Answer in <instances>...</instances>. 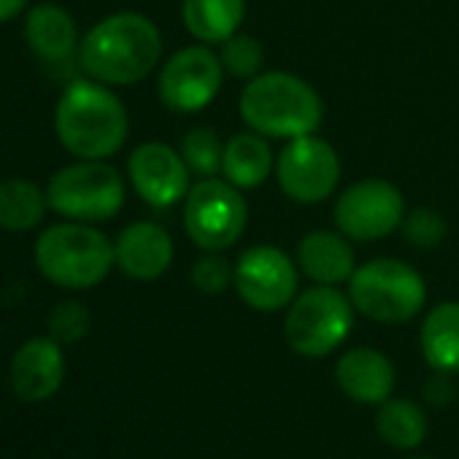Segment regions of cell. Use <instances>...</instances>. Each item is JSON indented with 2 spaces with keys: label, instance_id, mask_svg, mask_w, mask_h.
<instances>
[{
  "label": "cell",
  "instance_id": "5bb4252c",
  "mask_svg": "<svg viewBox=\"0 0 459 459\" xmlns=\"http://www.w3.org/2000/svg\"><path fill=\"white\" fill-rule=\"evenodd\" d=\"M9 381L22 403H44L55 397L65 381L63 346L49 335L25 341L12 357Z\"/></svg>",
  "mask_w": 459,
  "mask_h": 459
},
{
  "label": "cell",
  "instance_id": "ac0fdd59",
  "mask_svg": "<svg viewBox=\"0 0 459 459\" xmlns=\"http://www.w3.org/2000/svg\"><path fill=\"white\" fill-rule=\"evenodd\" d=\"M295 263L306 279L327 287L349 284V279L357 271L354 249L341 230L338 233H333V230H314V233L303 236L298 244Z\"/></svg>",
  "mask_w": 459,
  "mask_h": 459
},
{
  "label": "cell",
  "instance_id": "83f0119b",
  "mask_svg": "<svg viewBox=\"0 0 459 459\" xmlns=\"http://www.w3.org/2000/svg\"><path fill=\"white\" fill-rule=\"evenodd\" d=\"M189 279L195 290L205 295H219L227 287H233V265L219 257V252H208L203 260H197L189 271Z\"/></svg>",
  "mask_w": 459,
  "mask_h": 459
},
{
  "label": "cell",
  "instance_id": "f546056e",
  "mask_svg": "<svg viewBox=\"0 0 459 459\" xmlns=\"http://www.w3.org/2000/svg\"><path fill=\"white\" fill-rule=\"evenodd\" d=\"M30 6V0H0V25L12 22Z\"/></svg>",
  "mask_w": 459,
  "mask_h": 459
},
{
  "label": "cell",
  "instance_id": "277c9868",
  "mask_svg": "<svg viewBox=\"0 0 459 459\" xmlns=\"http://www.w3.org/2000/svg\"><path fill=\"white\" fill-rule=\"evenodd\" d=\"M36 268L63 290H92L117 268L114 241L90 221H57L47 227L33 247Z\"/></svg>",
  "mask_w": 459,
  "mask_h": 459
},
{
  "label": "cell",
  "instance_id": "8992f818",
  "mask_svg": "<svg viewBox=\"0 0 459 459\" xmlns=\"http://www.w3.org/2000/svg\"><path fill=\"white\" fill-rule=\"evenodd\" d=\"M127 197L122 173L106 160H76L47 184L49 211L74 221H106L114 219Z\"/></svg>",
  "mask_w": 459,
  "mask_h": 459
},
{
  "label": "cell",
  "instance_id": "9c48e42d",
  "mask_svg": "<svg viewBox=\"0 0 459 459\" xmlns=\"http://www.w3.org/2000/svg\"><path fill=\"white\" fill-rule=\"evenodd\" d=\"M405 197L386 178H362L346 186L333 208L335 224L349 241L370 244L392 236L405 219Z\"/></svg>",
  "mask_w": 459,
  "mask_h": 459
},
{
  "label": "cell",
  "instance_id": "cb8c5ba5",
  "mask_svg": "<svg viewBox=\"0 0 459 459\" xmlns=\"http://www.w3.org/2000/svg\"><path fill=\"white\" fill-rule=\"evenodd\" d=\"M186 168L195 178H211L221 173L224 160V141L211 127H192L178 146Z\"/></svg>",
  "mask_w": 459,
  "mask_h": 459
},
{
  "label": "cell",
  "instance_id": "4316f807",
  "mask_svg": "<svg viewBox=\"0 0 459 459\" xmlns=\"http://www.w3.org/2000/svg\"><path fill=\"white\" fill-rule=\"evenodd\" d=\"M403 236L411 247L419 249H432L446 238V221L440 213H435L432 208H413L405 213L403 224Z\"/></svg>",
  "mask_w": 459,
  "mask_h": 459
},
{
  "label": "cell",
  "instance_id": "7402d4cb",
  "mask_svg": "<svg viewBox=\"0 0 459 459\" xmlns=\"http://www.w3.org/2000/svg\"><path fill=\"white\" fill-rule=\"evenodd\" d=\"M49 211L47 189L36 181L12 176L0 181V227L9 233H30Z\"/></svg>",
  "mask_w": 459,
  "mask_h": 459
},
{
  "label": "cell",
  "instance_id": "603a6c76",
  "mask_svg": "<svg viewBox=\"0 0 459 459\" xmlns=\"http://www.w3.org/2000/svg\"><path fill=\"white\" fill-rule=\"evenodd\" d=\"M376 429L384 443L400 451H411L427 437V416L416 403L405 397H389L378 405Z\"/></svg>",
  "mask_w": 459,
  "mask_h": 459
},
{
  "label": "cell",
  "instance_id": "ba28073f",
  "mask_svg": "<svg viewBox=\"0 0 459 459\" xmlns=\"http://www.w3.org/2000/svg\"><path fill=\"white\" fill-rule=\"evenodd\" d=\"M184 230L203 252H227L247 233L249 205L224 176L197 178L184 197Z\"/></svg>",
  "mask_w": 459,
  "mask_h": 459
},
{
  "label": "cell",
  "instance_id": "6da1fadb",
  "mask_svg": "<svg viewBox=\"0 0 459 459\" xmlns=\"http://www.w3.org/2000/svg\"><path fill=\"white\" fill-rule=\"evenodd\" d=\"M162 57L160 28L138 12H119L95 22L79 44L76 63L84 76L108 84L130 87L143 82Z\"/></svg>",
  "mask_w": 459,
  "mask_h": 459
},
{
  "label": "cell",
  "instance_id": "ffe728a7",
  "mask_svg": "<svg viewBox=\"0 0 459 459\" xmlns=\"http://www.w3.org/2000/svg\"><path fill=\"white\" fill-rule=\"evenodd\" d=\"M247 17V0H184L181 20L197 44L219 47L236 36Z\"/></svg>",
  "mask_w": 459,
  "mask_h": 459
},
{
  "label": "cell",
  "instance_id": "4fadbf2b",
  "mask_svg": "<svg viewBox=\"0 0 459 459\" xmlns=\"http://www.w3.org/2000/svg\"><path fill=\"white\" fill-rule=\"evenodd\" d=\"M127 176L135 195L152 208H170L181 203L192 186V170L178 149L162 141H146L133 149Z\"/></svg>",
  "mask_w": 459,
  "mask_h": 459
},
{
  "label": "cell",
  "instance_id": "484cf974",
  "mask_svg": "<svg viewBox=\"0 0 459 459\" xmlns=\"http://www.w3.org/2000/svg\"><path fill=\"white\" fill-rule=\"evenodd\" d=\"M92 316L90 308L79 300H63L49 311L47 327H49V338H55L60 346L68 343H79L87 333H90Z\"/></svg>",
  "mask_w": 459,
  "mask_h": 459
},
{
  "label": "cell",
  "instance_id": "3957f363",
  "mask_svg": "<svg viewBox=\"0 0 459 459\" xmlns=\"http://www.w3.org/2000/svg\"><path fill=\"white\" fill-rule=\"evenodd\" d=\"M241 119L249 130L281 141L311 135L325 122V103L319 92L300 76L287 71H263L238 98Z\"/></svg>",
  "mask_w": 459,
  "mask_h": 459
},
{
  "label": "cell",
  "instance_id": "7a4b0ae2",
  "mask_svg": "<svg viewBox=\"0 0 459 459\" xmlns=\"http://www.w3.org/2000/svg\"><path fill=\"white\" fill-rule=\"evenodd\" d=\"M130 117L122 98L90 76L74 79L55 106V135L76 160H111L127 141Z\"/></svg>",
  "mask_w": 459,
  "mask_h": 459
},
{
  "label": "cell",
  "instance_id": "f1b7e54d",
  "mask_svg": "<svg viewBox=\"0 0 459 459\" xmlns=\"http://www.w3.org/2000/svg\"><path fill=\"white\" fill-rule=\"evenodd\" d=\"M446 376H448V373H437V376L429 378L427 386H424V394H427V400H429L432 405H446L448 397H451V386H448V378H446Z\"/></svg>",
  "mask_w": 459,
  "mask_h": 459
},
{
  "label": "cell",
  "instance_id": "9a60e30c",
  "mask_svg": "<svg viewBox=\"0 0 459 459\" xmlns=\"http://www.w3.org/2000/svg\"><path fill=\"white\" fill-rule=\"evenodd\" d=\"M173 238L157 221H130L114 238L117 268L133 281H157L173 263Z\"/></svg>",
  "mask_w": 459,
  "mask_h": 459
},
{
  "label": "cell",
  "instance_id": "d4e9b609",
  "mask_svg": "<svg viewBox=\"0 0 459 459\" xmlns=\"http://www.w3.org/2000/svg\"><path fill=\"white\" fill-rule=\"evenodd\" d=\"M219 60H221V68L227 76L252 82L255 76L263 74L265 49L255 36L238 30L236 36H230L227 41L219 44Z\"/></svg>",
  "mask_w": 459,
  "mask_h": 459
},
{
  "label": "cell",
  "instance_id": "44dd1931",
  "mask_svg": "<svg viewBox=\"0 0 459 459\" xmlns=\"http://www.w3.org/2000/svg\"><path fill=\"white\" fill-rule=\"evenodd\" d=\"M421 354L435 373H459V303H437L421 325Z\"/></svg>",
  "mask_w": 459,
  "mask_h": 459
},
{
  "label": "cell",
  "instance_id": "30bf717a",
  "mask_svg": "<svg viewBox=\"0 0 459 459\" xmlns=\"http://www.w3.org/2000/svg\"><path fill=\"white\" fill-rule=\"evenodd\" d=\"M279 189L300 205L325 203L341 181V157L333 143L316 133L287 141L276 154L273 170Z\"/></svg>",
  "mask_w": 459,
  "mask_h": 459
},
{
  "label": "cell",
  "instance_id": "d6986e66",
  "mask_svg": "<svg viewBox=\"0 0 459 459\" xmlns=\"http://www.w3.org/2000/svg\"><path fill=\"white\" fill-rule=\"evenodd\" d=\"M273 170H276V154L265 135L247 130V133H236L224 143L221 176L241 192L257 189L271 178Z\"/></svg>",
  "mask_w": 459,
  "mask_h": 459
},
{
  "label": "cell",
  "instance_id": "e0dca14e",
  "mask_svg": "<svg viewBox=\"0 0 459 459\" xmlns=\"http://www.w3.org/2000/svg\"><path fill=\"white\" fill-rule=\"evenodd\" d=\"M25 41L47 65H63L79 55V28L60 4H36L25 17Z\"/></svg>",
  "mask_w": 459,
  "mask_h": 459
},
{
  "label": "cell",
  "instance_id": "8fae6325",
  "mask_svg": "<svg viewBox=\"0 0 459 459\" xmlns=\"http://www.w3.org/2000/svg\"><path fill=\"white\" fill-rule=\"evenodd\" d=\"M233 287L249 308L276 314L298 298L300 268L279 247H249L233 265Z\"/></svg>",
  "mask_w": 459,
  "mask_h": 459
},
{
  "label": "cell",
  "instance_id": "2e32d148",
  "mask_svg": "<svg viewBox=\"0 0 459 459\" xmlns=\"http://www.w3.org/2000/svg\"><path fill=\"white\" fill-rule=\"evenodd\" d=\"M335 381L346 397H351L359 405H381L394 392V365L386 354L357 346L341 354L335 365Z\"/></svg>",
  "mask_w": 459,
  "mask_h": 459
},
{
  "label": "cell",
  "instance_id": "7c38bea8",
  "mask_svg": "<svg viewBox=\"0 0 459 459\" xmlns=\"http://www.w3.org/2000/svg\"><path fill=\"white\" fill-rule=\"evenodd\" d=\"M224 82L219 52L208 44H192L165 60L157 76V95L173 114H195L213 103Z\"/></svg>",
  "mask_w": 459,
  "mask_h": 459
},
{
  "label": "cell",
  "instance_id": "5b68a950",
  "mask_svg": "<svg viewBox=\"0 0 459 459\" xmlns=\"http://www.w3.org/2000/svg\"><path fill=\"white\" fill-rule=\"evenodd\" d=\"M349 298L357 314L370 322L405 325L421 314L427 303V284L413 265L378 257L354 271L349 279Z\"/></svg>",
  "mask_w": 459,
  "mask_h": 459
},
{
  "label": "cell",
  "instance_id": "52a82bcc",
  "mask_svg": "<svg viewBox=\"0 0 459 459\" xmlns=\"http://www.w3.org/2000/svg\"><path fill=\"white\" fill-rule=\"evenodd\" d=\"M354 303L338 287L314 284L287 306L284 338L300 357H327L335 351L354 327Z\"/></svg>",
  "mask_w": 459,
  "mask_h": 459
}]
</instances>
